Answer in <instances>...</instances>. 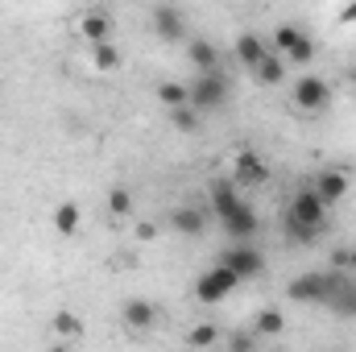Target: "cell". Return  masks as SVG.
<instances>
[{"mask_svg": "<svg viewBox=\"0 0 356 352\" xmlns=\"http://www.w3.org/2000/svg\"><path fill=\"white\" fill-rule=\"evenodd\" d=\"M332 290H336V269H332V273H323V269H307V273L290 278V286H286V298H294V303H319V307H327Z\"/></svg>", "mask_w": 356, "mask_h": 352, "instance_id": "obj_1", "label": "cell"}, {"mask_svg": "<svg viewBox=\"0 0 356 352\" xmlns=\"http://www.w3.org/2000/svg\"><path fill=\"white\" fill-rule=\"evenodd\" d=\"M232 186L245 195V191H257V186H266L269 182V166H266V158L257 154V150H236L232 154Z\"/></svg>", "mask_w": 356, "mask_h": 352, "instance_id": "obj_2", "label": "cell"}, {"mask_svg": "<svg viewBox=\"0 0 356 352\" xmlns=\"http://www.w3.org/2000/svg\"><path fill=\"white\" fill-rule=\"evenodd\" d=\"M186 95H191V108L199 116L224 108L228 104V79H224V71L220 75H195V83H186Z\"/></svg>", "mask_w": 356, "mask_h": 352, "instance_id": "obj_3", "label": "cell"}, {"mask_svg": "<svg viewBox=\"0 0 356 352\" xmlns=\"http://www.w3.org/2000/svg\"><path fill=\"white\" fill-rule=\"evenodd\" d=\"M236 286H241V278H236L228 265H211V269L199 273V282H195V298H199V303H224Z\"/></svg>", "mask_w": 356, "mask_h": 352, "instance_id": "obj_4", "label": "cell"}, {"mask_svg": "<svg viewBox=\"0 0 356 352\" xmlns=\"http://www.w3.org/2000/svg\"><path fill=\"white\" fill-rule=\"evenodd\" d=\"M290 99H294V108L298 112H323L327 104H332V88H327V79H319V75H298L294 79V91H290Z\"/></svg>", "mask_w": 356, "mask_h": 352, "instance_id": "obj_5", "label": "cell"}, {"mask_svg": "<svg viewBox=\"0 0 356 352\" xmlns=\"http://www.w3.org/2000/svg\"><path fill=\"white\" fill-rule=\"evenodd\" d=\"M348 191H353V178L344 175V170H336V166H323V170H315V178H311V195H315L323 207L344 203Z\"/></svg>", "mask_w": 356, "mask_h": 352, "instance_id": "obj_6", "label": "cell"}, {"mask_svg": "<svg viewBox=\"0 0 356 352\" xmlns=\"http://www.w3.org/2000/svg\"><path fill=\"white\" fill-rule=\"evenodd\" d=\"M286 220L290 224H298V228H311V232H323L327 228V207L311 195V186L307 191H298L294 199H290V211H286Z\"/></svg>", "mask_w": 356, "mask_h": 352, "instance_id": "obj_7", "label": "cell"}, {"mask_svg": "<svg viewBox=\"0 0 356 352\" xmlns=\"http://www.w3.org/2000/svg\"><path fill=\"white\" fill-rule=\"evenodd\" d=\"M220 224H224V232H228L236 245H245V241H253V237L261 232V216H257V207H253L249 199H241L228 216H220Z\"/></svg>", "mask_w": 356, "mask_h": 352, "instance_id": "obj_8", "label": "cell"}, {"mask_svg": "<svg viewBox=\"0 0 356 352\" xmlns=\"http://www.w3.org/2000/svg\"><path fill=\"white\" fill-rule=\"evenodd\" d=\"M220 265H228L241 282H249V278H261V273H266V257H261V249H253L249 241H245V245H232V249L220 257Z\"/></svg>", "mask_w": 356, "mask_h": 352, "instance_id": "obj_9", "label": "cell"}, {"mask_svg": "<svg viewBox=\"0 0 356 352\" xmlns=\"http://www.w3.org/2000/svg\"><path fill=\"white\" fill-rule=\"evenodd\" d=\"M120 319H124V328H129V332H154V323H158V307H154L149 298L133 294V298H124Z\"/></svg>", "mask_w": 356, "mask_h": 352, "instance_id": "obj_10", "label": "cell"}, {"mask_svg": "<svg viewBox=\"0 0 356 352\" xmlns=\"http://www.w3.org/2000/svg\"><path fill=\"white\" fill-rule=\"evenodd\" d=\"M170 228H175L178 237H203L207 232V211L199 207V203H178L175 211H170Z\"/></svg>", "mask_w": 356, "mask_h": 352, "instance_id": "obj_11", "label": "cell"}, {"mask_svg": "<svg viewBox=\"0 0 356 352\" xmlns=\"http://www.w3.org/2000/svg\"><path fill=\"white\" fill-rule=\"evenodd\" d=\"M154 29H158V38L178 42V38L186 33V17H182V8H175V4H158V8H154Z\"/></svg>", "mask_w": 356, "mask_h": 352, "instance_id": "obj_12", "label": "cell"}, {"mask_svg": "<svg viewBox=\"0 0 356 352\" xmlns=\"http://www.w3.org/2000/svg\"><path fill=\"white\" fill-rule=\"evenodd\" d=\"M186 54H191V67H195L199 75H220V46H216V42L195 38Z\"/></svg>", "mask_w": 356, "mask_h": 352, "instance_id": "obj_13", "label": "cell"}, {"mask_svg": "<svg viewBox=\"0 0 356 352\" xmlns=\"http://www.w3.org/2000/svg\"><path fill=\"white\" fill-rule=\"evenodd\" d=\"M327 307H332L336 315H344V319H356V282L348 273H336V290H332Z\"/></svg>", "mask_w": 356, "mask_h": 352, "instance_id": "obj_14", "label": "cell"}, {"mask_svg": "<svg viewBox=\"0 0 356 352\" xmlns=\"http://www.w3.org/2000/svg\"><path fill=\"white\" fill-rule=\"evenodd\" d=\"M207 199H211V211H216V216H228V211H232L245 195L232 186V178H216V182L207 186Z\"/></svg>", "mask_w": 356, "mask_h": 352, "instance_id": "obj_15", "label": "cell"}, {"mask_svg": "<svg viewBox=\"0 0 356 352\" xmlns=\"http://www.w3.org/2000/svg\"><path fill=\"white\" fill-rule=\"evenodd\" d=\"M79 33L88 38L91 46L112 42V17H108V13H83V17H79Z\"/></svg>", "mask_w": 356, "mask_h": 352, "instance_id": "obj_16", "label": "cell"}, {"mask_svg": "<svg viewBox=\"0 0 356 352\" xmlns=\"http://www.w3.org/2000/svg\"><path fill=\"white\" fill-rule=\"evenodd\" d=\"M266 54L269 50H266V42H261V33H241V38H236V58H241V67L257 71Z\"/></svg>", "mask_w": 356, "mask_h": 352, "instance_id": "obj_17", "label": "cell"}, {"mask_svg": "<svg viewBox=\"0 0 356 352\" xmlns=\"http://www.w3.org/2000/svg\"><path fill=\"white\" fill-rule=\"evenodd\" d=\"M79 220H83V211H79L75 199H63V203L54 207V232H58V237H75V232H79Z\"/></svg>", "mask_w": 356, "mask_h": 352, "instance_id": "obj_18", "label": "cell"}, {"mask_svg": "<svg viewBox=\"0 0 356 352\" xmlns=\"http://www.w3.org/2000/svg\"><path fill=\"white\" fill-rule=\"evenodd\" d=\"M286 332V315L277 311V307H266V311H257V319H253V336L261 340V336H282Z\"/></svg>", "mask_w": 356, "mask_h": 352, "instance_id": "obj_19", "label": "cell"}, {"mask_svg": "<svg viewBox=\"0 0 356 352\" xmlns=\"http://www.w3.org/2000/svg\"><path fill=\"white\" fill-rule=\"evenodd\" d=\"M253 75H257V83H266V88H277V83L286 79V58L269 50L266 58H261V67H257Z\"/></svg>", "mask_w": 356, "mask_h": 352, "instance_id": "obj_20", "label": "cell"}, {"mask_svg": "<svg viewBox=\"0 0 356 352\" xmlns=\"http://www.w3.org/2000/svg\"><path fill=\"white\" fill-rule=\"evenodd\" d=\"M302 38H307V33H302V29H298L294 21L277 25V29H273V54H282V58H286V54H290V50H294V46L302 42Z\"/></svg>", "mask_w": 356, "mask_h": 352, "instance_id": "obj_21", "label": "cell"}, {"mask_svg": "<svg viewBox=\"0 0 356 352\" xmlns=\"http://www.w3.org/2000/svg\"><path fill=\"white\" fill-rule=\"evenodd\" d=\"M186 344H191L195 352L220 349V328H216V323H195V328L186 332Z\"/></svg>", "mask_w": 356, "mask_h": 352, "instance_id": "obj_22", "label": "cell"}, {"mask_svg": "<svg viewBox=\"0 0 356 352\" xmlns=\"http://www.w3.org/2000/svg\"><path fill=\"white\" fill-rule=\"evenodd\" d=\"M158 99H162V108H166V112H175V108H186V104H191L186 83H175V79L158 83Z\"/></svg>", "mask_w": 356, "mask_h": 352, "instance_id": "obj_23", "label": "cell"}, {"mask_svg": "<svg viewBox=\"0 0 356 352\" xmlns=\"http://www.w3.org/2000/svg\"><path fill=\"white\" fill-rule=\"evenodd\" d=\"M315 54H319V46H315V38L307 33V38L286 54V67H311V63H315Z\"/></svg>", "mask_w": 356, "mask_h": 352, "instance_id": "obj_24", "label": "cell"}, {"mask_svg": "<svg viewBox=\"0 0 356 352\" xmlns=\"http://www.w3.org/2000/svg\"><path fill=\"white\" fill-rule=\"evenodd\" d=\"M50 328H54L63 340H71V336H83V319H79L75 311H58V315L50 319Z\"/></svg>", "mask_w": 356, "mask_h": 352, "instance_id": "obj_25", "label": "cell"}, {"mask_svg": "<svg viewBox=\"0 0 356 352\" xmlns=\"http://www.w3.org/2000/svg\"><path fill=\"white\" fill-rule=\"evenodd\" d=\"M199 120H203V116H199V112H195L191 104H186V108H175V112H170V125H175L178 133H186V137H191V133L199 129Z\"/></svg>", "mask_w": 356, "mask_h": 352, "instance_id": "obj_26", "label": "cell"}, {"mask_svg": "<svg viewBox=\"0 0 356 352\" xmlns=\"http://www.w3.org/2000/svg\"><path fill=\"white\" fill-rule=\"evenodd\" d=\"M108 211L112 216H129L133 211V191L129 186H112L108 191Z\"/></svg>", "mask_w": 356, "mask_h": 352, "instance_id": "obj_27", "label": "cell"}, {"mask_svg": "<svg viewBox=\"0 0 356 352\" xmlns=\"http://www.w3.org/2000/svg\"><path fill=\"white\" fill-rule=\"evenodd\" d=\"M91 58H95V67H99V71H116V67H120V50H116L112 42L95 46V50H91Z\"/></svg>", "mask_w": 356, "mask_h": 352, "instance_id": "obj_28", "label": "cell"}, {"mask_svg": "<svg viewBox=\"0 0 356 352\" xmlns=\"http://www.w3.org/2000/svg\"><path fill=\"white\" fill-rule=\"evenodd\" d=\"M319 237H323V232H311V228H298V224H290V220H286V241H290V245H298V249H302V245H315Z\"/></svg>", "mask_w": 356, "mask_h": 352, "instance_id": "obj_29", "label": "cell"}, {"mask_svg": "<svg viewBox=\"0 0 356 352\" xmlns=\"http://www.w3.org/2000/svg\"><path fill=\"white\" fill-rule=\"evenodd\" d=\"M228 352H257V336H253V328H249V332H232Z\"/></svg>", "mask_w": 356, "mask_h": 352, "instance_id": "obj_30", "label": "cell"}, {"mask_svg": "<svg viewBox=\"0 0 356 352\" xmlns=\"http://www.w3.org/2000/svg\"><path fill=\"white\" fill-rule=\"evenodd\" d=\"M332 265H336V273H348V278H353L356 273V249H336Z\"/></svg>", "mask_w": 356, "mask_h": 352, "instance_id": "obj_31", "label": "cell"}, {"mask_svg": "<svg viewBox=\"0 0 356 352\" xmlns=\"http://www.w3.org/2000/svg\"><path fill=\"white\" fill-rule=\"evenodd\" d=\"M137 237H141V241H154V237H158V228H154V224H141V228H137Z\"/></svg>", "mask_w": 356, "mask_h": 352, "instance_id": "obj_32", "label": "cell"}, {"mask_svg": "<svg viewBox=\"0 0 356 352\" xmlns=\"http://www.w3.org/2000/svg\"><path fill=\"white\" fill-rule=\"evenodd\" d=\"M46 352H71V349L67 344H54V349H46Z\"/></svg>", "mask_w": 356, "mask_h": 352, "instance_id": "obj_33", "label": "cell"}, {"mask_svg": "<svg viewBox=\"0 0 356 352\" xmlns=\"http://www.w3.org/2000/svg\"><path fill=\"white\" fill-rule=\"evenodd\" d=\"M348 79H353V88H356V67H353V71H348Z\"/></svg>", "mask_w": 356, "mask_h": 352, "instance_id": "obj_34", "label": "cell"}, {"mask_svg": "<svg viewBox=\"0 0 356 352\" xmlns=\"http://www.w3.org/2000/svg\"><path fill=\"white\" fill-rule=\"evenodd\" d=\"M203 352H224V349H203Z\"/></svg>", "mask_w": 356, "mask_h": 352, "instance_id": "obj_35", "label": "cell"}]
</instances>
